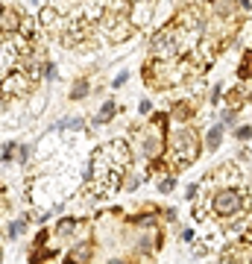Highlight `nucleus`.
<instances>
[{
  "mask_svg": "<svg viewBox=\"0 0 252 264\" xmlns=\"http://www.w3.org/2000/svg\"><path fill=\"white\" fill-rule=\"evenodd\" d=\"M214 6H217L220 15H232V12H235V0H217Z\"/></svg>",
  "mask_w": 252,
  "mask_h": 264,
  "instance_id": "obj_14",
  "label": "nucleus"
},
{
  "mask_svg": "<svg viewBox=\"0 0 252 264\" xmlns=\"http://www.w3.org/2000/svg\"><path fill=\"white\" fill-rule=\"evenodd\" d=\"M30 88V79L24 73H9L6 79H0V94L3 97H12V94H24Z\"/></svg>",
  "mask_w": 252,
  "mask_h": 264,
  "instance_id": "obj_4",
  "label": "nucleus"
},
{
  "mask_svg": "<svg viewBox=\"0 0 252 264\" xmlns=\"http://www.w3.org/2000/svg\"><path fill=\"white\" fill-rule=\"evenodd\" d=\"M250 135H252V130H250V127H241V130H238V138H241V141H247Z\"/></svg>",
  "mask_w": 252,
  "mask_h": 264,
  "instance_id": "obj_19",
  "label": "nucleus"
},
{
  "mask_svg": "<svg viewBox=\"0 0 252 264\" xmlns=\"http://www.w3.org/2000/svg\"><path fill=\"white\" fill-rule=\"evenodd\" d=\"M24 229H27V217H18L15 223H9V238H18Z\"/></svg>",
  "mask_w": 252,
  "mask_h": 264,
  "instance_id": "obj_12",
  "label": "nucleus"
},
{
  "mask_svg": "<svg viewBox=\"0 0 252 264\" xmlns=\"http://www.w3.org/2000/svg\"><path fill=\"white\" fill-rule=\"evenodd\" d=\"M241 73L247 76V73H252V53H247L244 56V67H241Z\"/></svg>",
  "mask_w": 252,
  "mask_h": 264,
  "instance_id": "obj_15",
  "label": "nucleus"
},
{
  "mask_svg": "<svg viewBox=\"0 0 252 264\" xmlns=\"http://www.w3.org/2000/svg\"><path fill=\"white\" fill-rule=\"evenodd\" d=\"M85 94H88V82H85V79H79V82L73 85V91H70V100H82Z\"/></svg>",
  "mask_w": 252,
  "mask_h": 264,
  "instance_id": "obj_11",
  "label": "nucleus"
},
{
  "mask_svg": "<svg viewBox=\"0 0 252 264\" xmlns=\"http://www.w3.org/2000/svg\"><path fill=\"white\" fill-rule=\"evenodd\" d=\"M179 35H176V27L158 30L156 38H153V56H156V59H170V56H176V53H179Z\"/></svg>",
  "mask_w": 252,
  "mask_h": 264,
  "instance_id": "obj_1",
  "label": "nucleus"
},
{
  "mask_svg": "<svg viewBox=\"0 0 252 264\" xmlns=\"http://www.w3.org/2000/svg\"><path fill=\"white\" fill-rule=\"evenodd\" d=\"M223 121H226V124H235V109H229V112L223 115Z\"/></svg>",
  "mask_w": 252,
  "mask_h": 264,
  "instance_id": "obj_21",
  "label": "nucleus"
},
{
  "mask_svg": "<svg viewBox=\"0 0 252 264\" xmlns=\"http://www.w3.org/2000/svg\"><path fill=\"white\" fill-rule=\"evenodd\" d=\"M241 205H244V197H241V191H235V188H223V191H217L214 199H211V208H214V214H220V217L238 214Z\"/></svg>",
  "mask_w": 252,
  "mask_h": 264,
  "instance_id": "obj_2",
  "label": "nucleus"
},
{
  "mask_svg": "<svg viewBox=\"0 0 252 264\" xmlns=\"http://www.w3.org/2000/svg\"><path fill=\"white\" fill-rule=\"evenodd\" d=\"M196 150H199V144H196V135L190 130H182L176 135V159H182V165L196 156Z\"/></svg>",
  "mask_w": 252,
  "mask_h": 264,
  "instance_id": "obj_3",
  "label": "nucleus"
},
{
  "mask_svg": "<svg viewBox=\"0 0 252 264\" xmlns=\"http://www.w3.org/2000/svg\"><path fill=\"white\" fill-rule=\"evenodd\" d=\"M161 153H164V138H161V132H153V135H147V138H144V156H147V159H158V156H161Z\"/></svg>",
  "mask_w": 252,
  "mask_h": 264,
  "instance_id": "obj_5",
  "label": "nucleus"
},
{
  "mask_svg": "<svg viewBox=\"0 0 252 264\" xmlns=\"http://www.w3.org/2000/svg\"><path fill=\"white\" fill-rule=\"evenodd\" d=\"M220 141H223V127H214V130L205 135V147H208V150H217Z\"/></svg>",
  "mask_w": 252,
  "mask_h": 264,
  "instance_id": "obj_8",
  "label": "nucleus"
},
{
  "mask_svg": "<svg viewBox=\"0 0 252 264\" xmlns=\"http://www.w3.org/2000/svg\"><path fill=\"white\" fill-rule=\"evenodd\" d=\"M70 256H73V259H67L64 264H85L88 259H91V247H76Z\"/></svg>",
  "mask_w": 252,
  "mask_h": 264,
  "instance_id": "obj_7",
  "label": "nucleus"
},
{
  "mask_svg": "<svg viewBox=\"0 0 252 264\" xmlns=\"http://www.w3.org/2000/svg\"><path fill=\"white\" fill-rule=\"evenodd\" d=\"M173 185H176L173 179H164V182H161L158 188H161V194H170V191H173Z\"/></svg>",
  "mask_w": 252,
  "mask_h": 264,
  "instance_id": "obj_17",
  "label": "nucleus"
},
{
  "mask_svg": "<svg viewBox=\"0 0 252 264\" xmlns=\"http://www.w3.org/2000/svg\"><path fill=\"white\" fill-rule=\"evenodd\" d=\"M76 226H79L76 220L64 217V220H59V226H56V235H73V229H76Z\"/></svg>",
  "mask_w": 252,
  "mask_h": 264,
  "instance_id": "obj_10",
  "label": "nucleus"
},
{
  "mask_svg": "<svg viewBox=\"0 0 252 264\" xmlns=\"http://www.w3.org/2000/svg\"><path fill=\"white\" fill-rule=\"evenodd\" d=\"M199 24V9L196 6H188V9H182L179 15H176V27L182 30V27H196Z\"/></svg>",
  "mask_w": 252,
  "mask_h": 264,
  "instance_id": "obj_6",
  "label": "nucleus"
},
{
  "mask_svg": "<svg viewBox=\"0 0 252 264\" xmlns=\"http://www.w3.org/2000/svg\"><path fill=\"white\" fill-rule=\"evenodd\" d=\"M12 153H15V144H6V147H3V162H9Z\"/></svg>",
  "mask_w": 252,
  "mask_h": 264,
  "instance_id": "obj_18",
  "label": "nucleus"
},
{
  "mask_svg": "<svg viewBox=\"0 0 252 264\" xmlns=\"http://www.w3.org/2000/svg\"><path fill=\"white\" fill-rule=\"evenodd\" d=\"M115 112H118V109H115V103H112V100H109V103H103V109H100V115H97V124L112 121V118H115Z\"/></svg>",
  "mask_w": 252,
  "mask_h": 264,
  "instance_id": "obj_9",
  "label": "nucleus"
},
{
  "mask_svg": "<svg viewBox=\"0 0 252 264\" xmlns=\"http://www.w3.org/2000/svg\"><path fill=\"white\" fill-rule=\"evenodd\" d=\"M82 127H85L82 118H70V121H62L59 124V130H82Z\"/></svg>",
  "mask_w": 252,
  "mask_h": 264,
  "instance_id": "obj_13",
  "label": "nucleus"
},
{
  "mask_svg": "<svg viewBox=\"0 0 252 264\" xmlns=\"http://www.w3.org/2000/svg\"><path fill=\"white\" fill-rule=\"evenodd\" d=\"M244 264H252V250L247 253V256H244Z\"/></svg>",
  "mask_w": 252,
  "mask_h": 264,
  "instance_id": "obj_22",
  "label": "nucleus"
},
{
  "mask_svg": "<svg viewBox=\"0 0 252 264\" xmlns=\"http://www.w3.org/2000/svg\"><path fill=\"white\" fill-rule=\"evenodd\" d=\"M109 264H126L124 259H115V262H109Z\"/></svg>",
  "mask_w": 252,
  "mask_h": 264,
  "instance_id": "obj_23",
  "label": "nucleus"
},
{
  "mask_svg": "<svg viewBox=\"0 0 252 264\" xmlns=\"http://www.w3.org/2000/svg\"><path fill=\"white\" fill-rule=\"evenodd\" d=\"M18 159L27 162V159H30V147H21V150H18Z\"/></svg>",
  "mask_w": 252,
  "mask_h": 264,
  "instance_id": "obj_20",
  "label": "nucleus"
},
{
  "mask_svg": "<svg viewBox=\"0 0 252 264\" xmlns=\"http://www.w3.org/2000/svg\"><path fill=\"white\" fill-rule=\"evenodd\" d=\"M220 264H232V262H229V259H226V262H220Z\"/></svg>",
  "mask_w": 252,
  "mask_h": 264,
  "instance_id": "obj_24",
  "label": "nucleus"
},
{
  "mask_svg": "<svg viewBox=\"0 0 252 264\" xmlns=\"http://www.w3.org/2000/svg\"><path fill=\"white\" fill-rule=\"evenodd\" d=\"M173 118H179V121L188 118V106H176V109H173Z\"/></svg>",
  "mask_w": 252,
  "mask_h": 264,
  "instance_id": "obj_16",
  "label": "nucleus"
}]
</instances>
